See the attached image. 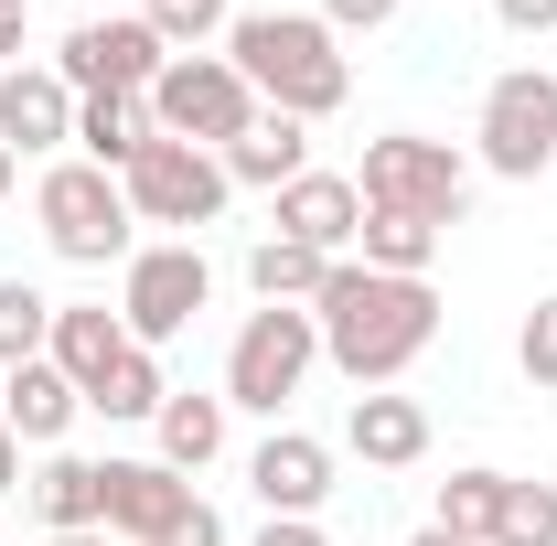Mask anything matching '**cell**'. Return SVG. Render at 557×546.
<instances>
[{
  "label": "cell",
  "mask_w": 557,
  "mask_h": 546,
  "mask_svg": "<svg viewBox=\"0 0 557 546\" xmlns=\"http://www.w3.org/2000/svg\"><path fill=\"white\" fill-rule=\"evenodd\" d=\"M311 322H322V353L344 364L354 397H364V386H397L418 353L440 343V289L429 278H386V269H364V258H333Z\"/></svg>",
  "instance_id": "obj_1"
},
{
  "label": "cell",
  "mask_w": 557,
  "mask_h": 546,
  "mask_svg": "<svg viewBox=\"0 0 557 546\" xmlns=\"http://www.w3.org/2000/svg\"><path fill=\"white\" fill-rule=\"evenodd\" d=\"M225 65L247 75V97L278 108V119H333L354 97V54L322 11H236Z\"/></svg>",
  "instance_id": "obj_2"
},
{
  "label": "cell",
  "mask_w": 557,
  "mask_h": 546,
  "mask_svg": "<svg viewBox=\"0 0 557 546\" xmlns=\"http://www.w3.org/2000/svg\"><path fill=\"white\" fill-rule=\"evenodd\" d=\"M33 225H44V247L65 258V269H129V194H119V172H97V161H54L44 183H33Z\"/></svg>",
  "instance_id": "obj_3"
},
{
  "label": "cell",
  "mask_w": 557,
  "mask_h": 546,
  "mask_svg": "<svg viewBox=\"0 0 557 546\" xmlns=\"http://www.w3.org/2000/svg\"><path fill=\"white\" fill-rule=\"evenodd\" d=\"M311 364H322V322L311 311H247L236 322V343H225V408H258L278 429V408L311 386Z\"/></svg>",
  "instance_id": "obj_4"
},
{
  "label": "cell",
  "mask_w": 557,
  "mask_h": 546,
  "mask_svg": "<svg viewBox=\"0 0 557 546\" xmlns=\"http://www.w3.org/2000/svg\"><path fill=\"white\" fill-rule=\"evenodd\" d=\"M354 194H364V204H408V214H429V225H461V204H472V161H461L450 139L386 129V139H364Z\"/></svg>",
  "instance_id": "obj_5"
},
{
  "label": "cell",
  "mask_w": 557,
  "mask_h": 546,
  "mask_svg": "<svg viewBox=\"0 0 557 546\" xmlns=\"http://www.w3.org/2000/svg\"><path fill=\"white\" fill-rule=\"evenodd\" d=\"M472 161H483V172H504V183L557 172V75H547V65H515V75H493V86H483Z\"/></svg>",
  "instance_id": "obj_6"
},
{
  "label": "cell",
  "mask_w": 557,
  "mask_h": 546,
  "mask_svg": "<svg viewBox=\"0 0 557 546\" xmlns=\"http://www.w3.org/2000/svg\"><path fill=\"white\" fill-rule=\"evenodd\" d=\"M214 300V269L194 236H161V247H129V269H119V322H129V343H161L194 333V311Z\"/></svg>",
  "instance_id": "obj_7"
},
{
  "label": "cell",
  "mask_w": 557,
  "mask_h": 546,
  "mask_svg": "<svg viewBox=\"0 0 557 546\" xmlns=\"http://www.w3.org/2000/svg\"><path fill=\"white\" fill-rule=\"evenodd\" d=\"M119 194H129L139 225H172V236H205L214 214H225V161L214 150H194V139H150L129 172H119Z\"/></svg>",
  "instance_id": "obj_8"
},
{
  "label": "cell",
  "mask_w": 557,
  "mask_h": 546,
  "mask_svg": "<svg viewBox=\"0 0 557 546\" xmlns=\"http://www.w3.org/2000/svg\"><path fill=\"white\" fill-rule=\"evenodd\" d=\"M161 65H172V44L139 11H86L65 44H54V75H65L75 97H150Z\"/></svg>",
  "instance_id": "obj_9"
},
{
  "label": "cell",
  "mask_w": 557,
  "mask_h": 546,
  "mask_svg": "<svg viewBox=\"0 0 557 546\" xmlns=\"http://www.w3.org/2000/svg\"><path fill=\"white\" fill-rule=\"evenodd\" d=\"M247 119H258V97H247V75L225 65V54H172V65H161V86H150V129H161V139L225 150Z\"/></svg>",
  "instance_id": "obj_10"
},
{
  "label": "cell",
  "mask_w": 557,
  "mask_h": 546,
  "mask_svg": "<svg viewBox=\"0 0 557 546\" xmlns=\"http://www.w3.org/2000/svg\"><path fill=\"white\" fill-rule=\"evenodd\" d=\"M247 493H258L269 514H322V504H333V439L269 429V439L247 450Z\"/></svg>",
  "instance_id": "obj_11"
},
{
  "label": "cell",
  "mask_w": 557,
  "mask_h": 546,
  "mask_svg": "<svg viewBox=\"0 0 557 546\" xmlns=\"http://www.w3.org/2000/svg\"><path fill=\"white\" fill-rule=\"evenodd\" d=\"M205 493L172 472V461H108V536L119 546H161Z\"/></svg>",
  "instance_id": "obj_12"
},
{
  "label": "cell",
  "mask_w": 557,
  "mask_h": 546,
  "mask_svg": "<svg viewBox=\"0 0 557 546\" xmlns=\"http://www.w3.org/2000/svg\"><path fill=\"white\" fill-rule=\"evenodd\" d=\"M269 236H300V247H322V258H354V225H364V194H354V172H300L289 194H269Z\"/></svg>",
  "instance_id": "obj_13"
},
{
  "label": "cell",
  "mask_w": 557,
  "mask_h": 546,
  "mask_svg": "<svg viewBox=\"0 0 557 546\" xmlns=\"http://www.w3.org/2000/svg\"><path fill=\"white\" fill-rule=\"evenodd\" d=\"M75 418H86V397H75V375L54 364V353H33V364L0 375V429H11L22 450H54Z\"/></svg>",
  "instance_id": "obj_14"
},
{
  "label": "cell",
  "mask_w": 557,
  "mask_h": 546,
  "mask_svg": "<svg viewBox=\"0 0 557 546\" xmlns=\"http://www.w3.org/2000/svg\"><path fill=\"white\" fill-rule=\"evenodd\" d=\"M344 450L364 472H418V461H429V408L397 397V386H364L354 418H344Z\"/></svg>",
  "instance_id": "obj_15"
},
{
  "label": "cell",
  "mask_w": 557,
  "mask_h": 546,
  "mask_svg": "<svg viewBox=\"0 0 557 546\" xmlns=\"http://www.w3.org/2000/svg\"><path fill=\"white\" fill-rule=\"evenodd\" d=\"M0 139H11V161L22 150H75V86L54 65H11L0 75Z\"/></svg>",
  "instance_id": "obj_16"
},
{
  "label": "cell",
  "mask_w": 557,
  "mask_h": 546,
  "mask_svg": "<svg viewBox=\"0 0 557 546\" xmlns=\"http://www.w3.org/2000/svg\"><path fill=\"white\" fill-rule=\"evenodd\" d=\"M225 161V183H247V194H289L300 172H311V119H278V108H258L247 129L214 150Z\"/></svg>",
  "instance_id": "obj_17"
},
{
  "label": "cell",
  "mask_w": 557,
  "mask_h": 546,
  "mask_svg": "<svg viewBox=\"0 0 557 546\" xmlns=\"http://www.w3.org/2000/svg\"><path fill=\"white\" fill-rule=\"evenodd\" d=\"M33 514H44V536H97V525H108V461L44 450V472H33Z\"/></svg>",
  "instance_id": "obj_18"
},
{
  "label": "cell",
  "mask_w": 557,
  "mask_h": 546,
  "mask_svg": "<svg viewBox=\"0 0 557 546\" xmlns=\"http://www.w3.org/2000/svg\"><path fill=\"white\" fill-rule=\"evenodd\" d=\"M440 247H450V225H429V214H408V204H364V225H354V258L386 269V278H429Z\"/></svg>",
  "instance_id": "obj_19"
},
{
  "label": "cell",
  "mask_w": 557,
  "mask_h": 546,
  "mask_svg": "<svg viewBox=\"0 0 557 546\" xmlns=\"http://www.w3.org/2000/svg\"><path fill=\"white\" fill-rule=\"evenodd\" d=\"M44 353L65 364V375H75V397H86V386H97V375L129 353V322H119L108 300H54V343H44Z\"/></svg>",
  "instance_id": "obj_20"
},
{
  "label": "cell",
  "mask_w": 557,
  "mask_h": 546,
  "mask_svg": "<svg viewBox=\"0 0 557 546\" xmlns=\"http://www.w3.org/2000/svg\"><path fill=\"white\" fill-rule=\"evenodd\" d=\"M225 397H194V386H172V397H161V418H150V439H161V450H150V461H172V472L194 482L205 472V461H225Z\"/></svg>",
  "instance_id": "obj_21"
},
{
  "label": "cell",
  "mask_w": 557,
  "mask_h": 546,
  "mask_svg": "<svg viewBox=\"0 0 557 546\" xmlns=\"http://www.w3.org/2000/svg\"><path fill=\"white\" fill-rule=\"evenodd\" d=\"M150 139H161V129H150V97H75V161L129 172Z\"/></svg>",
  "instance_id": "obj_22"
},
{
  "label": "cell",
  "mask_w": 557,
  "mask_h": 546,
  "mask_svg": "<svg viewBox=\"0 0 557 546\" xmlns=\"http://www.w3.org/2000/svg\"><path fill=\"white\" fill-rule=\"evenodd\" d=\"M322 278H333V258H322V247H300V236H258V247H247V289H258L269 311H311V300H322Z\"/></svg>",
  "instance_id": "obj_23"
},
{
  "label": "cell",
  "mask_w": 557,
  "mask_h": 546,
  "mask_svg": "<svg viewBox=\"0 0 557 546\" xmlns=\"http://www.w3.org/2000/svg\"><path fill=\"white\" fill-rule=\"evenodd\" d=\"M161 397H172V375H161V353H150V343H129V353L86 386V408H97V418H161Z\"/></svg>",
  "instance_id": "obj_24"
},
{
  "label": "cell",
  "mask_w": 557,
  "mask_h": 546,
  "mask_svg": "<svg viewBox=\"0 0 557 546\" xmlns=\"http://www.w3.org/2000/svg\"><path fill=\"white\" fill-rule=\"evenodd\" d=\"M504 482H515V472H483V461H472V472H450V482H440V536H472V546H493Z\"/></svg>",
  "instance_id": "obj_25"
},
{
  "label": "cell",
  "mask_w": 557,
  "mask_h": 546,
  "mask_svg": "<svg viewBox=\"0 0 557 546\" xmlns=\"http://www.w3.org/2000/svg\"><path fill=\"white\" fill-rule=\"evenodd\" d=\"M139 22H150L172 54H205V44L236 33V0H139Z\"/></svg>",
  "instance_id": "obj_26"
},
{
  "label": "cell",
  "mask_w": 557,
  "mask_h": 546,
  "mask_svg": "<svg viewBox=\"0 0 557 546\" xmlns=\"http://www.w3.org/2000/svg\"><path fill=\"white\" fill-rule=\"evenodd\" d=\"M44 343H54V300H44L33 278H0V375H11V364H33Z\"/></svg>",
  "instance_id": "obj_27"
},
{
  "label": "cell",
  "mask_w": 557,
  "mask_h": 546,
  "mask_svg": "<svg viewBox=\"0 0 557 546\" xmlns=\"http://www.w3.org/2000/svg\"><path fill=\"white\" fill-rule=\"evenodd\" d=\"M493 546H557V482H504Z\"/></svg>",
  "instance_id": "obj_28"
},
{
  "label": "cell",
  "mask_w": 557,
  "mask_h": 546,
  "mask_svg": "<svg viewBox=\"0 0 557 546\" xmlns=\"http://www.w3.org/2000/svg\"><path fill=\"white\" fill-rule=\"evenodd\" d=\"M515 364H525V386H557V289L525 311V333H515Z\"/></svg>",
  "instance_id": "obj_29"
},
{
  "label": "cell",
  "mask_w": 557,
  "mask_h": 546,
  "mask_svg": "<svg viewBox=\"0 0 557 546\" xmlns=\"http://www.w3.org/2000/svg\"><path fill=\"white\" fill-rule=\"evenodd\" d=\"M322 22H333V33H386L397 0H322Z\"/></svg>",
  "instance_id": "obj_30"
},
{
  "label": "cell",
  "mask_w": 557,
  "mask_h": 546,
  "mask_svg": "<svg viewBox=\"0 0 557 546\" xmlns=\"http://www.w3.org/2000/svg\"><path fill=\"white\" fill-rule=\"evenodd\" d=\"M258 546H333V536H322V514H269Z\"/></svg>",
  "instance_id": "obj_31"
},
{
  "label": "cell",
  "mask_w": 557,
  "mask_h": 546,
  "mask_svg": "<svg viewBox=\"0 0 557 546\" xmlns=\"http://www.w3.org/2000/svg\"><path fill=\"white\" fill-rule=\"evenodd\" d=\"M504 33H557V0H493Z\"/></svg>",
  "instance_id": "obj_32"
},
{
  "label": "cell",
  "mask_w": 557,
  "mask_h": 546,
  "mask_svg": "<svg viewBox=\"0 0 557 546\" xmlns=\"http://www.w3.org/2000/svg\"><path fill=\"white\" fill-rule=\"evenodd\" d=\"M161 546H225V514H214V504H194V514H183Z\"/></svg>",
  "instance_id": "obj_33"
},
{
  "label": "cell",
  "mask_w": 557,
  "mask_h": 546,
  "mask_svg": "<svg viewBox=\"0 0 557 546\" xmlns=\"http://www.w3.org/2000/svg\"><path fill=\"white\" fill-rule=\"evenodd\" d=\"M22 22H33V11H0V75H11V54H22Z\"/></svg>",
  "instance_id": "obj_34"
},
{
  "label": "cell",
  "mask_w": 557,
  "mask_h": 546,
  "mask_svg": "<svg viewBox=\"0 0 557 546\" xmlns=\"http://www.w3.org/2000/svg\"><path fill=\"white\" fill-rule=\"evenodd\" d=\"M11 482H22V439L0 429V493H11Z\"/></svg>",
  "instance_id": "obj_35"
},
{
  "label": "cell",
  "mask_w": 557,
  "mask_h": 546,
  "mask_svg": "<svg viewBox=\"0 0 557 546\" xmlns=\"http://www.w3.org/2000/svg\"><path fill=\"white\" fill-rule=\"evenodd\" d=\"M408 546H472V536H440V525H418V536Z\"/></svg>",
  "instance_id": "obj_36"
},
{
  "label": "cell",
  "mask_w": 557,
  "mask_h": 546,
  "mask_svg": "<svg viewBox=\"0 0 557 546\" xmlns=\"http://www.w3.org/2000/svg\"><path fill=\"white\" fill-rule=\"evenodd\" d=\"M11 172H22V161H11V139H0V204H11Z\"/></svg>",
  "instance_id": "obj_37"
},
{
  "label": "cell",
  "mask_w": 557,
  "mask_h": 546,
  "mask_svg": "<svg viewBox=\"0 0 557 546\" xmlns=\"http://www.w3.org/2000/svg\"><path fill=\"white\" fill-rule=\"evenodd\" d=\"M44 546H108V525H97V536H44Z\"/></svg>",
  "instance_id": "obj_38"
},
{
  "label": "cell",
  "mask_w": 557,
  "mask_h": 546,
  "mask_svg": "<svg viewBox=\"0 0 557 546\" xmlns=\"http://www.w3.org/2000/svg\"><path fill=\"white\" fill-rule=\"evenodd\" d=\"M86 11H129V0H86Z\"/></svg>",
  "instance_id": "obj_39"
},
{
  "label": "cell",
  "mask_w": 557,
  "mask_h": 546,
  "mask_svg": "<svg viewBox=\"0 0 557 546\" xmlns=\"http://www.w3.org/2000/svg\"><path fill=\"white\" fill-rule=\"evenodd\" d=\"M0 11H33V0H0Z\"/></svg>",
  "instance_id": "obj_40"
}]
</instances>
